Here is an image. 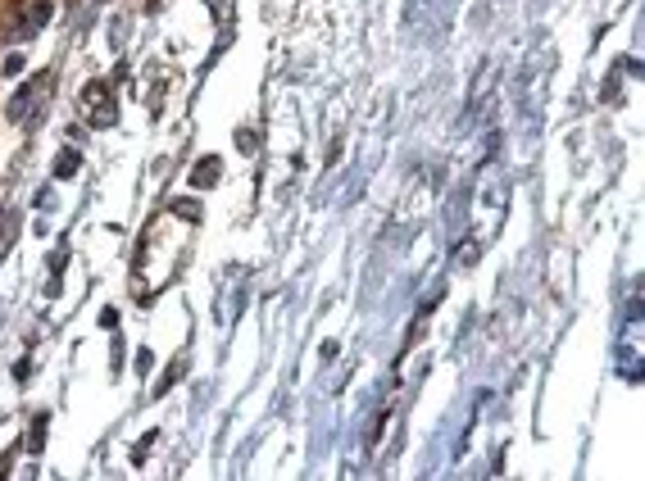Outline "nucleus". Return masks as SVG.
I'll return each mask as SVG.
<instances>
[{"label":"nucleus","instance_id":"obj_6","mask_svg":"<svg viewBox=\"0 0 645 481\" xmlns=\"http://www.w3.org/2000/svg\"><path fill=\"white\" fill-rule=\"evenodd\" d=\"M46 427H50V413H37V418H32V450H41V441H46Z\"/></svg>","mask_w":645,"mask_h":481},{"label":"nucleus","instance_id":"obj_4","mask_svg":"<svg viewBox=\"0 0 645 481\" xmlns=\"http://www.w3.org/2000/svg\"><path fill=\"white\" fill-rule=\"evenodd\" d=\"M46 23H50V0H41V5H32V10H28V23L19 28V37H28V32L46 28Z\"/></svg>","mask_w":645,"mask_h":481},{"label":"nucleus","instance_id":"obj_7","mask_svg":"<svg viewBox=\"0 0 645 481\" xmlns=\"http://www.w3.org/2000/svg\"><path fill=\"white\" fill-rule=\"evenodd\" d=\"M0 69H5V78H14V73H23V55H5V64H0Z\"/></svg>","mask_w":645,"mask_h":481},{"label":"nucleus","instance_id":"obj_1","mask_svg":"<svg viewBox=\"0 0 645 481\" xmlns=\"http://www.w3.org/2000/svg\"><path fill=\"white\" fill-rule=\"evenodd\" d=\"M41 91H46V73H41V78H28V82H23V87H19V96L10 100V118H14V123H23V118H28L32 100H37Z\"/></svg>","mask_w":645,"mask_h":481},{"label":"nucleus","instance_id":"obj_2","mask_svg":"<svg viewBox=\"0 0 645 481\" xmlns=\"http://www.w3.org/2000/svg\"><path fill=\"white\" fill-rule=\"evenodd\" d=\"M87 100H91V123H96V128H110L114 123V105H105V87H91L87 91Z\"/></svg>","mask_w":645,"mask_h":481},{"label":"nucleus","instance_id":"obj_3","mask_svg":"<svg viewBox=\"0 0 645 481\" xmlns=\"http://www.w3.org/2000/svg\"><path fill=\"white\" fill-rule=\"evenodd\" d=\"M214 182H219V159L205 155L200 159V168L191 173V187H214Z\"/></svg>","mask_w":645,"mask_h":481},{"label":"nucleus","instance_id":"obj_5","mask_svg":"<svg viewBox=\"0 0 645 481\" xmlns=\"http://www.w3.org/2000/svg\"><path fill=\"white\" fill-rule=\"evenodd\" d=\"M78 173V150H60V159H55V177H73Z\"/></svg>","mask_w":645,"mask_h":481}]
</instances>
